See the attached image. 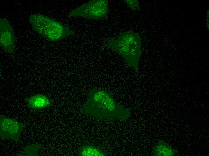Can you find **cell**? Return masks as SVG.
<instances>
[{"label":"cell","instance_id":"cell-1","mask_svg":"<svg viewBox=\"0 0 209 156\" xmlns=\"http://www.w3.org/2000/svg\"><path fill=\"white\" fill-rule=\"evenodd\" d=\"M81 112L99 119L125 121L131 114V109L119 104L110 92L92 88L89 92L87 100Z\"/></svg>","mask_w":209,"mask_h":156},{"label":"cell","instance_id":"cell-11","mask_svg":"<svg viewBox=\"0 0 209 156\" xmlns=\"http://www.w3.org/2000/svg\"><path fill=\"white\" fill-rule=\"evenodd\" d=\"M124 2L128 7L133 10H136L139 6V2L137 0H126Z\"/></svg>","mask_w":209,"mask_h":156},{"label":"cell","instance_id":"cell-12","mask_svg":"<svg viewBox=\"0 0 209 156\" xmlns=\"http://www.w3.org/2000/svg\"><path fill=\"white\" fill-rule=\"evenodd\" d=\"M206 23H207V26L208 28V22H209V13L208 11H207V16H206Z\"/></svg>","mask_w":209,"mask_h":156},{"label":"cell","instance_id":"cell-2","mask_svg":"<svg viewBox=\"0 0 209 156\" xmlns=\"http://www.w3.org/2000/svg\"><path fill=\"white\" fill-rule=\"evenodd\" d=\"M106 45L120 54L126 64L138 73L141 53V38L138 34L131 32L122 33L116 39L109 41Z\"/></svg>","mask_w":209,"mask_h":156},{"label":"cell","instance_id":"cell-8","mask_svg":"<svg viewBox=\"0 0 209 156\" xmlns=\"http://www.w3.org/2000/svg\"><path fill=\"white\" fill-rule=\"evenodd\" d=\"M178 152L168 143L161 140L154 146L152 152L154 156H174Z\"/></svg>","mask_w":209,"mask_h":156},{"label":"cell","instance_id":"cell-5","mask_svg":"<svg viewBox=\"0 0 209 156\" xmlns=\"http://www.w3.org/2000/svg\"><path fill=\"white\" fill-rule=\"evenodd\" d=\"M24 125L14 119L3 116L0 117V134L6 138L18 142L20 140L21 132Z\"/></svg>","mask_w":209,"mask_h":156},{"label":"cell","instance_id":"cell-6","mask_svg":"<svg viewBox=\"0 0 209 156\" xmlns=\"http://www.w3.org/2000/svg\"><path fill=\"white\" fill-rule=\"evenodd\" d=\"M0 44L4 49L12 53L14 50L15 37L9 22L3 19L0 20Z\"/></svg>","mask_w":209,"mask_h":156},{"label":"cell","instance_id":"cell-3","mask_svg":"<svg viewBox=\"0 0 209 156\" xmlns=\"http://www.w3.org/2000/svg\"><path fill=\"white\" fill-rule=\"evenodd\" d=\"M29 21L34 29L48 40L56 41L74 34L68 27L50 17L41 14H32Z\"/></svg>","mask_w":209,"mask_h":156},{"label":"cell","instance_id":"cell-10","mask_svg":"<svg viewBox=\"0 0 209 156\" xmlns=\"http://www.w3.org/2000/svg\"><path fill=\"white\" fill-rule=\"evenodd\" d=\"M42 147L41 144L36 143L25 147L23 150L16 156H38V151Z\"/></svg>","mask_w":209,"mask_h":156},{"label":"cell","instance_id":"cell-4","mask_svg":"<svg viewBox=\"0 0 209 156\" xmlns=\"http://www.w3.org/2000/svg\"><path fill=\"white\" fill-rule=\"evenodd\" d=\"M108 11L107 0H92L72 10L68 16H80L93 20L106 17Z\"/></svg>","mask_w":209,"mask_h":156},{"label":"cell","instance_id":"cell-7","mask_svg":"<svg viewBox=\"0 0 209 156\" xmlns=\"http://www.w3.org/2000/svg\"><path fill=\"white\" fill-rule=\"evenodd\" d=\"M28 107L37 110L48 107L54 102V100L42 94H36L24 98Z\"/></svg>","mask_w":209,"mask_h":156},{"label":"cell","instance_id":"cell-9","mask_svg":"<svg viewBox=\"0 0 209 156\" xmlns=\"http://www.w3.org/2000/svg\"><path fill=\"white\" fill-rule=\"evenodd\" d=\"M78 153L80 156H106V152L100 148L93 145L85 144L79 148Z\"/></svg>","mask_w":209,"mask_h":156}]
</instances>
